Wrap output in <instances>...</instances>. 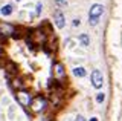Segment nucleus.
Returning <instances> with one entry per match:
<instances>
[{"label":"nucleus","mask_w":122,"mask_h":121,"mask_svg":"<svg viewBox=\"0 0 122 121\" xmlns=\"http://www.w3.org/2000/svg\"><path fill=\"white\" fill-rule=\"evenodd\" d=\"M102 12H104V5H101V3H95V5H92V8L89 11V23L92 26L98 25L99 17L102 16Z\"/></svg>","instance_id":"obj_1"},{"label":"nucleus","mask_w":122,"mask_h":121,"mask_svg":"<svg viewBox=\"0 0 122 121\" xmlns=\"http://www.w3.org/2000/svg\"><path fill=\"white\" fill-rule=\"evenodd\" d=\"M15 100H17V103L21 106V107H30V103H32V95H30V92H28L26 89L23 90H17V94H15Z\"/></svg>","instance_id":"obj_2"},{"label":"nucleus","mask_w":122,"mask_h":121,"mask_svg":"<svg viewBox=\"0 0 122 121\" xmlns=\"http://www.w3.org/2000/svg\"><path fill=\"white\" fill-rule=\"evenodd\" d=\"M46 41V34L43 29H34L28 35V43L29 44H44Z\"/></svg>","instance_id":"obj_3"},{"label":"nucleus","mask_w":122,"mask_h":121,"mask_svg":"<svg viewBox=\"0 0 122 121\" xmlns=\"http://www.w3.org/2000/svg\"><path fill=\"white\" fill-rule=\"evenodd\" d=\"M46 104H47V101H46V98H44V97H41V95L34 97L32 103H30V110H32V112H35V113H38V112L44 110Z\"/></svg>","instance_id":"obj_4"},{"label":"nucleus","mask_w":122,"mask_h":121,"mask_svg":"<svg viewBox=\"0 0 122 121\" xmlns=\"http://www.w3.org/2000/svg\"><path fill=\"white\" fill-rule=\"evenodd\" d=\"M102 84H104V75H102L101 71L95 69L92 72V86L95 89H99V88H102Z\"/></svg>","instance_id":"obj_5"},{"label":"nucleus","mask_w":122,"mask_h":121,"mask_svg":"<svg viewBox=\"0 0 122 121\" xmlns=\"http://www.w3.org/2000/svg\"><path fill=\"white\" fill-rule=\"evenodd\" d=\"M52 69H53V77H55L56 80H64V78H66V69H64V66L61 65L60 61L53 63Z\"/></svg>","instance_id":"obj_6"},{"label":"nucleus","mask_w":122,"mask_h":121,"mask_svg":"<svg viewBox=\"0 0 122 121\" xmlns=\"http://www.w3.org/2000/svg\"><path fill=\"white\" fill-rule=\"evenodd\" d=\"M53 22H55L56 28L58 29H63L64 25H66V18H64V14L61 12L60 9H56L55 12H53Z\"/></svg>","instance_id":"obj_7"},{"label":"nucleus","mask_w":122,"mask_h":121,"mask_svg":"<svg viewBox=\"0 0 122 121\" xmlns=\"http://www.w3.org/2000/svg\"><path fill=\"white\" fill-rule=\"evenodd\" d=\"M5 69H6L8 74H14V75L18 72V66L15 65V63H12V61H8V65H6Z\"/></svg>","instance_id":"obj_8"},{"label":"nucleus","mask_w":122,"mask_h":121,"mask_svg":"<svg viewBox=\"0 0 122 121\" xmlns=\"http://www.w3.org/2000/svg\"><path fill=\"white\" fill-rule=\"evenodd\" d=\"M11 84H12V88H14V89H17V90H23V88H25L20 78H14V80L11 81Z\"/></svg>","instance_id":"obj_9"},{"label":"nucleus","mask_w":122,"mask_h":121,"mask_svg":"<svg viewBox=\"0 0 122 121\" xmlns=\"http://www.w3.org/2000/svg\"><path fill=\"white\" fill-rule=\"evenodd\" d=\"M79 41H81V44H82L84 48H87L90 44V38H89L87 34H81V35H79Z\"/></svg>","instance_id":"obj_10"},{"label":"nucleus","mask_w":122,"mask_h":121,"mask_svg":"<svg viewBox=\"0 0 122 121\" xmlns=\"http://www.w3.org/2000/svg\"><path fill=\"white\" fill-rule=\"evenodd\" d=\"M2 16H11L12 14V5H5L2 9H0Z\"/></svg>","instance_id":"obj_11"},{"label":"nucleus","mask_w":122,"mask_h":121,"mask_svg":"<svg viewBox=\"0 0 122 121\" xmlns=\"http://www.w3.org/2000/svg\"><path fill=\"white\" fill-rule=\"evenodd\" d=\"M73 74L76 75V77H79V78H82V77H86V69H84V67H76V69L73 71Z\"/></svg>","instance_id":"obj_12"},{"label":"nucleus","mask_w":122,"mask_h":121,"mask_svg":"<svg viewBox=\"0 0 122 121\" xmlns=\"http://www.w3.org/2000/svg\"><path fill=\"white\" fill-rule=\"evenodd\" d=\"M105 100V94H98V95H96V101H98V103H102V101H104Z\"/></svg>","instance_id":"obj_13"},{"label":"nucleus","mask_w":122,"mask_h":121,"mask_svg":"<svg viewBox=\"0 0 122 121\" xmlns=\"http://www.w3.org/2000/svg\"><path fill=\"white\" fill-rule=\"evenodd\" d=\"M55 3L58 6H66L67 3H69V0H55Z\"/></svg>","instance_id":"obj_14"},{"label":"nucleus","mask_w":122,"mask_h":121,"mask_svg":"<svg viewBox=\"0 0 122 121\" xmlns=\"http://www.w3.org/2000/svg\"><path fill=\"white\" fill-rule=\"evenodd\" d=\"M41 9H43V5H41V3H38V5H37V16L41 12Z\"/></svg>","instance_id":"obj_15"},{"label":"nucleus","mask_w":122,"mask_h":121,"mask_svg":"<svg viewBox=\"0 0 122 121\" xmlns=\"http://www.w3.org/2000/svg\"><path fill=\"white\" fill-rule=\"evenodd\" d=\"M79 23H81V22H79V18H76V20H75V22H73V26H78V25H79Z\"/></svg>","instance_id":"obj_16"},{"label":"nucleus","mask_w":122,"mask_h":121,"mask_svg":"<svg viewBox=\"0 0 122 121\" xmlns=\"http://www.w3.org/2000/svg\"><path fill=\"white\" fill-rule=\"evenodd\" d=\"M76 121H86V120H84L82 116H78V118H76Z\"/></svg>","instance_id":"obj_17"},{"label":"nucleus","mask_w":122,"mask_h":121,"mask_svg":"<svg viewBox=\"0 0 122 121\" xmlns=\"http://www.w3.org/2000/svg\"><path fill=\"white\" fill-rule=\"evenodd\" d=\"M90 121H98V118H90Z\"/></svg>","instance_id":"obj_18"},{"label":"nucleus","mask_w":122,"mask_h":121,"mask_svg":"<svg viewBox=\"0 0 122 121\" xmlns=\"http://www.w3.org/2000/svg\"><path fill=\"white\" fill-rule=\"evenodd\" d=\"M0 35H2V31H0Z\"/></svg>","instance_id":"obj_19"},{"label":"nucleus","mask_w":122,"mask_h":121,"mask_svg":"<svg viewBox=\"0 0 122 121\" xmlns=\"http://www.w3.org/2000/svg\"><path fill=\"white\" fill-rule=\"evenodd\" d=\"M17 2H20V0H17Z\"/></svg>","instance_id":"obj_20"}]
</instances>
